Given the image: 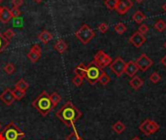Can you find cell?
<instances>
[{
	"mask_svg": "<svg viewBox=\"0 0 166 140\" xmlns=\"http://www.w3.org/2000/svg\"><path fill=\"white\" fill-rule=\"evenodd\" d=\"M81 116H82V112L71 102V101H67V102L56 112V117L59 118L63 124L66 125V126H68V128H73L75 122L78 121L81 118Z\"/></svg>",
	"mask_w": 166,
	"mask_h": 140,
	"instance_id": "cell-1",
	"label": "cell"
},
{
	"mask_svg": "<svg viewBox=\"0 0 166 140\" xmlns=\"http://www.w3.org/2000/svg\"><path fill=\"white\" fill-rule=\"evenodd\" d=\"M32 106L44 117L47 116L55 108L52 100L50 98V94H48L47 92L45 91H43L39 94V97L33 101Z\"/></svg>",
	"mask_w": 166,
	"mask_h": 140,
	"instance_id": "cell-2",
	"label": "cell"
},
{
	"mask_svg": "<svg viewBox=\"0 0 166 140\" xmlns=\"http://www.w3.org/2000/svg\"><path fill=\"white\" fill-rule=\"evenodd\" d=\"M24 138V132L14 123L11 122L0 132V140H22Z\"/></svg>",
	"mask_w": 166,
	"mask_h": 140,
	"instance_id": "cell-3",
	"label": "cell"
},
{
	"mask_svg": "<svg viewBox=\"0 0 166 140\" xmlns=\"http://www.w3.org/2000/svg\"><path fill=\"white\" fill-rule=\"evenodd\" d=\"M102 72H103L102 68H100L96 63L92 60L87 66V72H86L85 78L87 79V81L89 83V84L94 85L98 82V79H99Z\"/></svg>",
	"mask_w": 166,
	"mask_h": 140,
	"instance_id": "cell-4",
	"label": "cell"
},
{
	"mask_svg": "<svg viewBox=\"0 0 166 140\" xmlns=\"http://www.w3.org/2000/svg\"><path fill=\"white\" fill-rule=\"evenodd\" d=\"M75 36L77 37L83 44L86 45V44L91 42V39H93L95 33L87 24H83L80 27V29H78V31L75 32Z\"/></svg>",
	"mask_w": 166,
	"mask_h": 140,
	"instance_id": "cell-5",
	"label": "cell"
},
{
	"mask_svg": "<svg viewBox=\"0 0 166 140\" xmlns=\"http://www.w3.org/2000/svg\"><path fill=\"white\" fill-rule=\"evenodd\" d=\"M139 130H141L145 135L148 136V135L152 134V133L156 132L159 130V125H157V123H156L155 121L147 119L140 125Z\"/></svg>",
	"mask_w": 166,
	"mask_h": 140,
	"instance_id": "cell-6",
	"label": "cell"
},
{
	"mask_svg": "<svg viewBox=\"0 0 166 140\" xmlns=\"http://www.w3.org/2000/svg\"><path fill=\"white\" fill-rule=\"evenodd\" d=\"M93 61L96 63V64L100 67V68H104L106 66H109L110 63L113 61L112 59L110 58V56H108L104 51H98V52L95 54Z\"/></svg>",
	"mask_w": 166,
	"mask_h": 140,
	"instance_id": "cell-7",
	"label": "cell"
},
{
	"mask_svg": "<svg viewBox=\"0 0 166 140\" xmlns=\"http://www.w3.org/2000/svg\"><path fill=\"white\" fill-rule=\"evenodd\" d=\"M125 61L120 58L118 56L117 59H115L111 63H110V69L112 71L116 74L118 77H120L123 73H124V68H125Z\"/></svg>",
	"mask_w": 166,
	"mask_h": 140,
	"instance_id": "cell-8",
	"label": "cell"
},
{
	"mask_svg": "<svg viewBox=\"0 0 166 140\" xmlns=\"http://www.w3.org/2000/svg\"><path fill=\"white\" fill-rule=\"evenodd\" d=\"M135 62H136L139 70H141V71H143V72L147 71V70L152 65V63H154V61H152L146 54H142L137 59V60Z\"/></svg>",
	"mask_w": 166,
	"mask_h": 140,
	"instance_id": "cell-9",
	"label": "cell"
},
{
	"mask_svg": "<svg viewBox=\"0 0 166 140\" xmlns=\"http://www.w3.org/2000/svg\"><path fill=\"white\" fill-rule=\"evenodd\" d=\"M133 6V3L131 0H118V4L116 10L118 12V14L119 15H124L126 12H128V10Z\"/></svg>",
	"mask_w": 166,
	"mask_h": 140,
	"instance_id": "cell-10",
	"label": "cell"
},
{
	"mask_svg": "<svg viewBox=\"0 0 166 140\" xmlns=\"http://www.w3.org/2000/svg\"><path fill=\"white\" fill-rule=\"evenodd\" d=\"M129 42L136 48H140L146 42V37L145 35H142L141 33H139L138 31H136V32H134L130 36Z\"/></svg>",
	"mask_w": 166,
	"mask_h": 140,
	"instance_id": "cell-11",
	"label": "cell"
},
{
	"mask_svg": "<svg viewBox=\"0 0 166 140\" xmlns=\"http://www.w3.org/2000/svg\"><path fill=\"white\" fill-rule=\"evenodd\" d=\"M0 99H1L3 102L6 105H12L14 103V101L16 100L15 97H14V93H13V91L10 90V89H6V90L0 94Z\"/></svg>",
	"mask_w": 166,
	"mask_h": 140,
	"instance_id": "cell-12",
	"label": "cell"
},
{
	"mask_svg": "<svg viewBox=\"0 0 166 140\" xmlns=\"http://www.w3.org/2000/svg\"><path fill=\"white\" fill-rule=\"evenodd\" d=\"M139 71V68L136 64V62L134 60H130L125 63V68H124V73L128 76V77L133 78L136 75V73Z\"/></svg>",
	"mask_w": 166,
	"mask_h": 140,
	"instance_id": "cell-13",
	"label": "cell"
},
{
	"mask_svg": "<svg viewBox=\"0 0 166 140\" xmlns=\"http://www.w3.org/2000/svg\"><path fill=\"white\" fill-rule=\"evenodd\" d=\"M41 56V48L38 45H34L31 50L29 51V53L27 54V58L31 62H36L38 60L40 59Z\"/></svg>",
	"mask_w": 166,
	"mask_h": 140,
	"instance_id": "cell-14",
	"label": "cell"
},
{
	"mask_svg": "<svg viewBox=\"0 0 166 140\" xmlns=\"http://www.w3.org/2000/svg\"><path fill=\"white\" fill-rule=\"evenodd\" d=\"M12 20L11 11L7 7H2L1 12H0V22L3 23H8Z\"/></svg>",
	"mask_w": 166,
	"mask_h": 140,
	"instance_id": "cell-15",
	"label": "cell"
},
{
	"mask_svg": "<svg viewBox=\"0 0 166 140\" xmlns=\"http://www.w3.org/2000/svg\"><path fill=\"white\" fill-rule=\"evenodd\" d=\"M143 84H144L143 80L140 77H138V76H134L129 82V85L131 86V88L133 89V90H135V91L139 90V89L143 86Z\"/></svg>",
	"mask_w": 166,
	"mask_h": 140,
	"instance_id": "cell-16",
	"label": "cell"
},
{
	"mask_svg": "<svg viewBox=\"0 0 166 140\" xmlns=\"http://www.w3.org/2000/svg\"><path fill=\"white\" fill-rule=\"evenodd\" d=\"M67 44L63 41L62 39H59V41H57L55 43V49L59 52V54H63L65 52V51L67 50Z\"/></svg>",
	"mask_w": 166,
	"mask_h": 140,
	"instance_id": "cell-17",
	"label": "cell"
},
{
	"mask_svg": "<svg viewBox=\"0 0 166 140\" xmlns=\"http://www.w3.org/2000/svg\"><path fill=\"white\" fill-rule=\"evenodd\" d=\"M52 38H53V35L51 34L49 31H47V30L42 31V32L39 34V39L44 44H47L48 42H50L51 40H52Z\"/></svg>",
	"mask_w": 166,
	"mask_h": 140,
	"instance_id": "cell-18",
	"label": "cell"
},
{
	"mask_svg": "<svg viewBox=\"0 0 166 140\" xmlns=\"http://www.w3.org/2000/svg\"><path fill=\"white\" fill-rule=\"evenodd\" d=\"M112 129L116 133L120 134V133H123L125 130V125L123 122H119H119H116L113 125Z\"/></svg>",
	"mask_w": 166,
	"mask_h": 140,
	"instance_id": "cell-19",
	"label": "cell"
},
{
	"mask_svg": "<svg viewBox=\"0 0 166 140\" xmlns=\"http://www.w3.org/2000/svg\"><path fill=\"white\" fill-rule=\"evenodd\" d=\"M86 72H87V66H85L83 63H80L78 66H76L74 69V73L75 75L81 76V77H84L86 76Z\"/></svg>",
	"mask_w": 166,
	"mask_h": 140,
	"instance_id": "cell-20",
	"label": "cell"
},
{
	"mask_svg": "<svg viewBox=\"0 0 166 140\" xmlns=\"http://www.w3.org/2000/svg\"><path fill=\"white\" fill-rule=\"evenodd\" d=\"M146 19V16L143 14L141 11H137L133 14L132 16V20L135 22L136 23H142L144 22V20Z\"/></svg>",
	"mask_w": 166,
	"mask_h": 140,
	"instance_id": "cell-21",
	"label": "cell"
},
{
	"mask_svg": "<svg viewBox=\"0 0 166 140\" xmlns=\"http://www.w3.org/2000/svg\"><path fill=\"white\" fill-rule=\"evenodd\" d=\"M111 81V78H110V76L108 75L106 72H102L101 75H100V77L98 79V82L100 83L101 85H103V86H106L107 84H109V82Z\"/></svg>",
	"mask_w": 166,
	"mask_h": 140,
	"instance_id": "cell-22",
	"label": "cell"
},
{
	"mask_svg": "<svg viewBox=\"0 0 166 140\" xmlns=\"http://www.w3.org/2000/svg\"><path fill=\"white\" fill-rule=\"evenodd\" d=\"M16 88L18 89V90H21V91L25 92V91H26L27 89L29 88V85H28V83H26L23 79H21V80L16 84Z\"/></svg>",
	"mask_w": 166,
	"mask_h": 140,
	"instance_id": "cell-23",
	"label": "cell"
},
{
	"mask_svg": "<svg viewBox=\"0 0 166 140\" xmlns=\"http://www.w3.org/2000/svg\"><path fill=\"white\" fill-rule=\"evenodd\" d=\"M50 98H51V100H52L54 107H56L57 104H59L60 102V100H61L60 95L57 93H53L52 94H50Z\"/></svg>",
	"mask_w": 166,
	"mask_h": 140,
	"instance_id": "cell-24",
	"label": "cell"
},
{
	"mask_svg": "<svg viewBox=\"0 0 166 140\" xmlns=\"http://www.w3.org/2000/svg\"><path fill=\"white\" fill-rule=\"evenodd\" d=\"M115 31L118 34H123L126 31V27L123 23H118L116 25H115Z\"/></svg>",
	"mask_w": 166,
	"mask_h": 140,
	"instance_id": "cell-25",
	"label": "cell"
},
{
	"mask_svg": "<svg viewBox=\"0 0 166 140\" xmlns=\"http://www.w3.org/2000/svg\"><path fill=\"white\" fill-rule=\"evenodd\" d=\"M8 46H9V41L7 39H5L4 36L0 33V53H2Z\"/></svg>",
	"mask_w": 166,
	"mask_h": 140,
	"instance_id": "cell-26",
	"label": "cell"
},
{
	"mask_svg": "<svg viewBox=\"0 0 166 140\" xmlns=\"http://www.w3.org/2000/svg\"><path fill=\"white\" fill-rule=\"evenodd\" d=\"M155 28L159 31V32H162V31L166 28V23L163 20H159L155 23Z\"/></svg>",
	"mask_w": 166,
	"mask_h": 140,
	"instance_id": "cell-27",
	"label": "cell"
},
{
	"mask_svg": "<svg viewBox=\"0 0 166 140\" xmlns=\"http://www.w3.org/2000/svg\"><path fill=\"white\" fill-rule=\"evenodd\" d=\"M104 3H105V6L109 10H115L117 7L118 0H105Z\"/></svg>",
	"mask_w": 166,
	"mask_h": 140,
	"instance_id": "cell-28",
	"label": "cell"
},
{
	"mask_svg": "<svg viewBox=\"0 0 166 140\" xmlns=\"http://www.w3.org/2000/svg\"><path fill=\"white\" fill-rule=\"evenodd\" d=\"M13 93H14V97H15V98L16 99H18V100H20V99H22L24 95H25V92H23V91H21V90H18V89H15L14 91H13Z\"/></svg>",
	"mask_w": 166,
	"mask_h": 140,
	"instance_id": "cell-29",
	"label": "cell"
},
{
	"mask_svg": "<svg viewBox=\"0 0 166 140\" xmlns=\"http://www.w3.org/2000/svg\"><path fill=\"white\" fill-rule=\"evenodd\" d=\"M150 81L152 83H154V84H156V83H158L159 81H160L161 77H160V75H159L157 72H154V73H152L150 75Z\"/></svg>",
	"mask_w": 166,
	"mask_h": 140,
	"instance_id": "cell-30",
	"label": "cell"
},
{
	"mask_svg": "<svg viewBox=\"0 0 166 140\" xmlns=\"http://www.w3.org/2000/svg\"><path fill=\"white\" fill-rule=\"evenodd\" d=\"M73 131L70 133V134L66 137V140H78L80 138L79 134H78V132L77 130H76V128H75V126H73Z\"/></svg>",
	"mask_w": 166,
	"mask_h": 140,
	"instance_id": "cell-31",
	"label": "cell"
},
{
	"mask_svg": "<svg viewBox=\"0 0 166 140\" xmlns=\"http://www.w3.org/2000/svg\"><path fill=\"white\" fill-rule=\"evenodd\" d=\"M83 81H84V77H81L78 75H75V77L72 79V83L76 87H80L83 84Z\"/></svg>",
	"mask_w": 166,
	"mask_h": 140,
	"instance_id": "cell-32",
	"label": "cell"
},
{
	"mask_svg": "<svg viewBox=\"0 0 166 140\" xmlns=\"http://www.w3.org/2000/svg\"><path fill=\"white\" fill-rule=\"evenodd\" d=\"M2 35L4 36L5 39H7L9 41L10 39H12V38L15 36V32L13 31V29H7V30L4 31V33Z\"/></svg>",
	"mask_w": 166,
	"mask_h": 140,
	"instance_id": "cell-33",
	"label": "cell"
},
{
	"mask_svg": "<svg viewBox=\"0 0 166 140\" xmlns=\"http://www.w3.org/2000/svg\"><path fill=\"white\" fill-rule=\"evenodd\" d=\"M4 70L7 74H13L15 71V66L13 65L12 63H7V64L4 66Z\"/></svg>",
	"mask_w": 166,
	"mask_h": 140,
	"instance_id": "cell-34",
	"label": "cell"
},
{
	"mask_svg": "<svg viewBox=\"0 0 166 140\" xmlns=\"http://www.w3.org/2000/svg\"><path fill=\"white\" fill-rule=\"evenodd\" d=\"M149 31V27H148V25H146L145 23H141L140 24V27L138 28V32L139 33H141L142 35H145L147 32Z\"/></svg>",
	"mask_w": 166,
	"mask_h": 140,
	"instance_id": "cell-35",
	"label": "cell"
},
{
	"mask_svg": "<svg viewBox=\"0 0 166 140\" xmlns=\"http://www.w3.org/2000/svg\"><path fill=\"white\" fill-rule=\"evenodd\" d=\"M109 29V27H108V24L105 23H101L99 25H98V30L100 31L101 33H105L108 31Z\"/></svg>",
	"mask_w": 166,
	"mask_h": 140,
	"instance_id": "cell-36",
	"label": "cell"
},
{
	"mask_svg": "<svg viewBox=\"0 0 166 140\" xmlns=\"http://www.w3.org/2000/svg\"><path fill=\"white\" fill-rule=\"evenodd\" d=\"M11 15H12V18H18L21 16V11L18 10V8H12L11 10Z\"/></svg>",
	"mask_w": 166,
	"mask_h": 140,
	"instance_id": "cell-37",
	"label": "cell"
},
{
	"mask_svg": "<svg viewBox=\"0 0 166 140\" xmlns=\"http://www.w3.org/2000/svg\"><path fill=\"white\" fill-rule=\"evenodd\" d=\"M23 3V0H12V4L15 8H18Z\"/></svg>",
	"mask_w": 166,
	"mask_h": 140,
	"instance_id": "cell-38",
	"label": "cell"
},
{
	"mask_svg": "<svg viewBox=\"0 0 166 140\" xmlns=\"http://www.w3.org/2000/svg\"><path fill=\"white\" fill-rule=\"evenodd\" d=\"M160 62L162 63V65H163V66H165V67H166V56H164L163 58L161 59Z\"/></svg>",
	"mask_w": 166,
	"mask_h": 140,
	"instance_id": "cell-39",
	"label": "cell"
},
{
	"mask_svg": "<svg viewBox=\"0 0 166 140\" xmlns=\"http://www.w3.org/2000/svg\"><path fill=\"white\" fill-rule=\"evenodd\" d=\"M162 9H163V10H164V11L166 12V2H165V3L163 4V6H162Z\"/></svg>",
	"mask_w": 166,
	"mask_h": 140,
	"instance_id": "cell-40",
	"label": "cell"
},
{
	"mask_svg": "<svg viewBox=\"0 0 166 140\" xmlns=\"http://www.w3.org/2000/svg\"><path fill=\"white\" fill-rule=\"evenodd\" d=\"M131 140H141V139H140L138 136H136V137H134V138H133V139H131Z\"/></svg>",
	"mask_w": 166,
	"mask_h": 140,
	"instance_id": "cell-41",
	"label": "cell"
},
{
	"mask_svg": "<svg viewBox=\"0 0 166 140\" xmlns=\"http://www.w3.org/2000/svg\"><path fill=\"white\" fill-rule=\"evenodd\" d=\"M35 2H37V3H40V2H42V0H34Z\"/></svg>",
	"mask_w": 166,
	"mask_h": 140,
	"instance_id": "cell-42",
	"label": "cell"
},
{
	"mask_svg": "<svg viewBox=\"0 0 166 140\" xmlns=\"http://www.w3.org/2000/svg\"><path fill=\"white\" fill-rule=\"evenodd\" d=\"M143 1H144V0H136V2H138V3H141Z\"/></svg>",
	"mask_w": 166,
	"mask_h": 140,
	"instance_id": "cell-43",
	"label": "cell"
},
{
	"mask_svg": "<svg viewBox=\"0 0 166 140\" xmlns=\"http://www.w3.org/2000/svg\"><path fill=\"white\" fill-rule=\"evenodd\" d=\"M163 47H164V48H165V49H166V42H165V43H164V45H163Z\"/></svg>",
	"mask_w": 166,
	"mask_h": 140,
	"instance_id": "cell-44",
	"label": "cell"
},
{
	"mask_svg": "<svg viewBox=\"0 0 166 140\" xmlns=\"http://www.w3.org/2000/svg\"><path fill=\"white\" fill-rule=\"evenodd\" d=\"M78 140H85V139H83V138H82V137H80V138H79V139H78Z\"/></svg>",
	"mask_w": 166,
	"mask_h": 140,
	"instance_id": "cell-45",
	"label": "cell"
},
{
	"mask_svg": "<svg viewBox=\"0 0 166 140\" xmlns=\"http://www.w3.org/2000/svg\"><path fill=\"white\" fill-rule=\"evenodd\" d=\"M1 9H2V7H0V12H1Z\"/></svg>",
	"mask_w": 166,
	"mask_h": 140,
	"instance_id": "cell-46",
	"label": "cell"
},
{
	"mask_svg": "<svg viewBox=\"0 0 166 140\" xmlns=\"http://www.w3.org/2000/svg\"><path fill=\"white\" fill-rule=\"evenodd\" d=\"M0 129H1V124H0Z\"/></svg>",
	"mask_w": 166,
	"mask_h": 140,
	"instance_id": "cell-47",
	"label": "cell"
},
{
	"mask_svg": "<svg viewBox=\"0 0 166 140\" xmlns=\"http://www.w3.org/2000/svg\"><path fill=\"white\" fill-rule=\"evenodd\" d=\"M2 2V0H0V3H1Z\"/></svg>",
	"mask_w": 166,
	"mask_h": 140,
	"instance_id": "cell-48",
	"label": "cell"
}]
</instances>
